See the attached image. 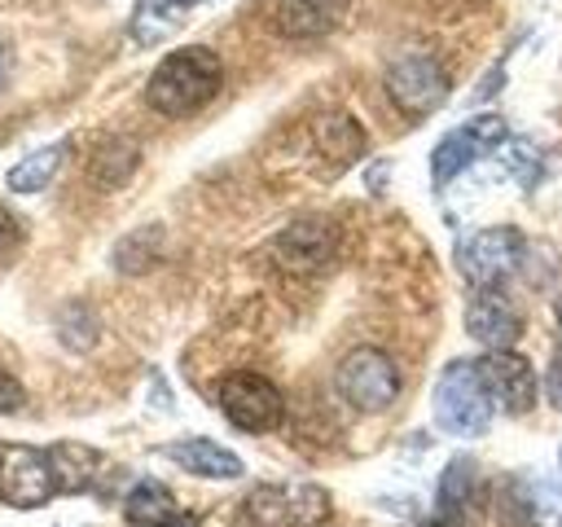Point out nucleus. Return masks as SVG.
I'll return each instance as SVG.
<instances>
[{"label":"nucleus","instance_id":"19","mask_svg":"<svg viewBox=\"0 0 562 527\" xmlns=\"http://www.w3.org/2000/svg\"><path fill=\"white\" fill-rule=\"evenodd\" d=\"M61 158H66V145H61V141H57V145L35 149L31 158H22V162L9 171V189H13V193H40V189L57 176Z\"/></svg>","mask_w":562,"mask_h":527},{"label":"nucleus","instance_id":"12","mask_svg":"<svg viewBox=\"0 0 562 527\" xmlns=\"http://www.w3.org/2000/svg\"><path fill=\"white\" fill-rule=\"evenodd\" d=\"M465 329L474 343L505 351L522 334V321H518V307L509 303V294L492 285V290H474V299L465 303Z\"/></svg>","mask_w":562,"mask_h":527},{"label":"nucleus","instance_id":"24","mask_svg":"<svg viewBox=\"0 0 562 527\" xmlns=\"http://www.w3.org/2000/svg\"><path fill=\"white\" fill-rule=\"evenodd\" d=\"M18 246H22V224L0 206V264H4V259H13V255H18Z\"/></svg>","mask_w":562,"mask_h":527},{"label":"nucleus","instance_id":"7","mask_svg":"<svg viewBox=\"0 0 562 527\" xmlns=\"http://www.w3.org/2000/svg\"><path fill=\"white\" fill-rule=\"evenodd\" d=\"M386 92L408 114H430L448 97V75H443V66L430 53H400L386 66Z\"/></svg>","mask_w":562,"mask_h":527},{"label":"nucleus","instance_id":"15","mask_svg":"<svg viewBox=\"0 0 562 527\" xmlns=\"http://www.w3.org/2000/svg\"><path fill=\"white\" fill-rule=\"evenodd\" d=\"M316 145H321L325 158H334V162L342 167V162H351V158L364 149V132H360V123H356L351 114L329 110V114L316 119Z\"/></svg>","mask_w":562,"mask_h":527},{"label":"nucleus","instance_id":"28","mask_svg":"<svg viewBox=\"0 0 562 527\" xmlns=\"http://www.w3.org/2000/svg\"><path fill=\"white\" fill-rule=\"evenodd\" d=\"M553 312H558V325H562V294H558V303H553Z\"/></svg>","mask_w":562,"mask_h":527},{"label":"nucleus","instance_id":"1","mask_svg":"<svg viewBox=\"0 0 562 527\" xmlns=\"http://www.w3.org/2000/svg\"><path fill=\"white\" fill-rule=\"evenodd\" d=\"M224 83V66L211 48L202 44H189V48H176L158 61V70L149 75L145 83V101L167 114V119H180V114H193L202 110Z\"/></svg>","mask_w":562,"mask_h":527},{"label":"nucleus","instance_id":"5","mask_svg":"<svg viewBox=\"0 0 562 527\" xmlns=\"http://www.w3.org/2000/svg\"><path fill=\"white\" fill-rule=\"evenodd\" d=\"M246 514L255 527H321L329 518V492L316 483H263L250 492Z\"/></svg>","mask_w":562,"mask_h":527},{"label":"nucleus","instance_id":"26","mask_svg":"<svg viewBox=\"0 0 562 527\" xmlns=\"http://www.w3.org/2000/svg\"><path fill=\"white\" fill-rule=\"evenodd\" d=\"M18 404H22V386L0 369V413H13Z\"/></svg>","mask_w":562,"mask_h":527},{"label":"nucleus","instance_id":"11","mask_svg":"<svg viewBox=\"0 0 562 527\" xmlns=\"http://www.w3.org/2000/svg\"><path fill=\"white\" fill-rule=\"evenodd\" d=\"M334 246H338L334 224L321 220V215H307V220H294V224L272 242V255H277V264L290 268V272H316L321 264H329Z\"/></svg>","mask_w":562,"mask_h":527},{"label":"nucleus","instance_id":"4","mask_svg":"<svg viewBox=\"0 0 562 527\" xmlns=\"http://www.w3.org/2000/svg\"><path fill=\"white\" fill-rule=\"evenodd\" d=\"M220 408L224 417L246 430V435H263V430H277L281 417H285V395L263 378V373H250V369H237L228 378H220Z\"/></svg>","mask_w":562,"mask_h":527},{"label":"nucleus","instance_id":"2","mask_svg":"<svg viewBox=\"0 0 562 527\" xmlns=\"http://www.w3.org/2000/svg\"><path fill=\"white\" fill-rule=\"evenodd\" d=\"M435 422L457 439H474L492 422V395L474 369V360H452L435 382Z\"/></svg>","mask_w":562,"mask_h":527},{"label":"nucleus","instance_id":"20","mask_svg":"<svg viewBox=\"0 0 562 527\" xmlns=\"http://www.w3.org/2000/svg\"><path fill=\"white\" fill-rule=\"evenodd\" d=\"M132 167H136V145L123 141V136L101 141L97 154H92V162H88V171L97 176V184H123L132 176Z\"/></svg>","mask_w":562,"mask_h":527},{"label":"nucleus","instance_id":"21","mask_svg":"<svg viewBox=\"0 0 562 527\" xmlns=\"http://www.w3.org/2000/svg\"><path fill=\"white\" fill-rule=\"evenodd\" d=\"M162 255V228H136L119 242L114 268L119 272H149V264Z\"/></svg>","mask_w":562,"mask_h":527},{"label":"nucleus","instance_id":"6","mask_svg":"<svg viewBox=\"0 0 562 527\" xmlns=\"http://www.w3.org/2000/svg\"><path fill=\"white\" fill-rule=\"evenodd\" d=\"M522 259V233L518 228H479L457 246V268L474 290H492L501 277H509Z\"/></svg>","mask_w":562,"mask_h":527},{"label":"nucleus","instance_id":"23","mask_svg":"<svg viewBox=\"0 0 562 527\" xmlns=\"http://www.w3.org/2000/svg\"><path fill=\"white\" fill-rule=\"evenodd\" d=\"M57 334H61V343H66L70 351H83V347H92V338H97V321H92V312H88L83 303H70V307L57 316Z\"/></svg>","mask_w":562,"mask_h":527},{"label":"nucleus","instance_id":"17","mask_svg":"<svg viewBox=\"0 0 562 527\" xmlns=\"http://www.w3.org/2000/svg\"><path fill=\"white\" fill-rule=\"evenodd\" d=\"M193 4H198V0H140L136 13H132V35H136V44H154V40H162L167 31H176V26L189 18Z\"/></svg>","mask_w":562,"mask_h":527},{"label":"nucleus","instance_id":"16","mask_svg":"<svg viewBox=\"0 0 562 527\" xmlns=\"http://www.w3.org/2000/svg\"><path fill=\"white\" fill-rule=\"evenodd\" d=\"M48 466H53L57 492H79V487L92 483V474L101 466V452L88 448V444H57V448H48Z\"/></svg>","mask_w":562,"mask_h":527},{"label":"nucleus","instance_id":"25","mask_svg":"<svg viewBox=\"0 0 562 527\" xmlns=\"http://www.w3.org/2000/svg\"><path fill=\"white\" fill-rule=\"evenodd\" d=\"M544 395L553 408H562V351L549 360V373H544Z\"/></svg>","mask_w":562,"mask_h":527},{"label":"nucleus","instance_id":"29","mask_svg":"<svg viewBox=\"0 0 562 527\" xmlns=\"http://www.w3.org/2000/svg\"><path fill=\"white\" fill-rule=\"evenodd\" d=\"M162 527H189V523H162Z\"/></svg>","mask_w":562,"mask_h":527},{"label":"nucleus","instance_id":"8","mask_svg":"<svg viewBox=\"0 0 562 527\" xmlns=\"http://www.w3.org/2000/svg\"><path fill=\"white\" fill-rule=\"evenodd\" d=\"M53 492H57V479H53L48 452L26 448V444H13V448L0 452V496H4L9 505L35 509V505H44Z\"/></svg>","mask_w":562,"mask_h":527},{"label":"nucleus","instance_id":"10","mask_svg":"<svg viewBox=\"0 0 562 527\" xmlns=\"http://www.w3.org/2000/svg\"><path fill=\"white\" fill-rule=\"evenodd\" d=\"M492 404H501L505 413H527L536 404V369L527 365V356L518 351H487L483 360H474Z\"/></svg>","mask_w":562,"mask_h":527},{"label":"nucleus","instance_id":"13","mask_svg":"<svg viewBox=\"0 0 562 527\" xmlns=\"http://www.w3.org/2000/svg\"><path fill=\"white\" fill-rule=\"evenodd\" d=\"M162 457H171L180 470L202 479H241V457L215 439H176L162 448Z\"/></svg>","mask_w":562,"mask_h":527},{"label":"nucleus","instance_id":"14","mask_svg":"<svg viewBox=\"0 0 562 527\" xmlns=\"http://www.w3.org/2000/svg\"><path fill=\"white\" fill-rule=\"evenodd\" d=\"M347 0H281L277 4V31L290 40H321L338 26Z\"/></svg>","mask_w":562,"mask_h":527},{"label":"nucleus","instance_id":"27","mask_svg":"<svg viewBox=\"0 0 562 527\" xmlns=\"http://www.w3.org/2000/svg\"><path fill=\"white\" fill-rule=\"evenodd\" d=\"M9 79H13V44L0 35V92L9 88Z\"/></svg>","mask_w":562,"mask_h":527},{"label":"nucleus","instance_id":"3","mask_svg":"<svg viewBox=\"0 0 562 527\" xmlns=\"http://www.w3.org/2000/svg\"><path fill=\"white\" fill-rule=\"evenodd\" d=\"M334 382H338V395H342L351 408H360V413H382V408L395 404V395H400V369H395V360H391L386 351H378V347H356V351H347Z\"/></svg>","mask_w":562,"mask_h":527},{"label":"nucleus","instance_id":"9","mask_svg":"<svg viewBox=\"0 0 562 527\" xmlns=\"http://www.w3.org/2000/svg\"><path fill=\"white\" fill-rule=\"evenodd\" d=\"M496 145H505V123H501L496 114H483V119H470L465 127H452V132L435 145V154H430V176H435V184L443 189V184L457 180L483 149H496Z\"/></svg>","mask_w":562,"mask_h":527},{"label":"nucleus","instance_id":"18","mask_svg":"<svg viewBox=\"0 0 562 527\" xmlns=\"http://www.w3.org/2000/svg\"><path fill=\"white\" fill-rule=\"evenodd\" d=\"M127 523H136V527H162V523H171L176 518V501H171V492L162 487V483H154V479H140L132 492H127Z\"/></svg>","mask_w":562,"mask_h":527},{"label":"nucleus","instance_id":"22","mask_svg":"<svg viewBox=\"0 0 562 527\" xmlns=\"http://www.w3.org/2000/svg\"><path fill=\"white\" fill-rule=\"evenodd\" d=\"M470 483H474V461L470 457H452L443 479H439V518H452L465 505Z\"/></svg>","mask_w":562,"mask_h":527}]
</instances>
